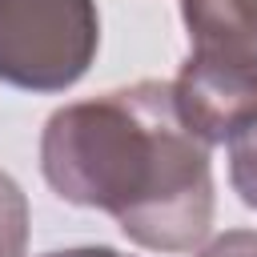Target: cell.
Listing matches in <instances>:
<instances>
[{
	"label": "cell",
	"instance_id": "6da1fadb",
	"mask_svg": "<svg viewBox=\"0 0 257 257\" xmlns=\"http://www.w3.org/2000/svg\"><path fill=\"white\" fill-rule=\"evenodd\" d=\"M40 173L60 201L108 213L141 249L189 253L209 237V145L185 128L165 80L56 108L40 133Z\"/></svg>",
	"mask_w": 257,
	"mask_h": 257
},
{
	"label": "cell",
	"instance_id": "7a4b0ae2",
	"mask_svg": "<svg viewBox=\"0 0 257 257\" xmlns=\"http://www.w3.org/2000/svg\"><path fill=\"white\" fill-rule=\"evenodd\" d=\"M100 48L96 0H0V84L20 92L72 88Z\"/></svg>",
	"mask_w": 257,
	"mask_h": 257
},
{
	"label": "cell",
	"instance_id": "3957f363",
	"mask_svg": "<svg viewBox=\"0 0 257 257\" xmlns=\"http://www.w3.org/2000/svg\"><path fill=\"white\" fill-rule=\"evenodd\" d=\"M173 100L193 137L209 149L229 145L233 133L257 112V64L189 48V60L173 80Z\"/></svg>",
	"mask_w": 257,
	"mask_h": 257
},
{
	"label": "cell",
	"instance_id": "277c9868",
	"mask_svg": "<svg viewBox=\"0 0 257 257\" xmlns=\"http://www.w3.org/2000/svg\"><path fill=\"white\" fill-rule=\"evenodd\" d=\"M189 44L257 64V0H181Z\"/></svg>",
	"mask_w": 257,
	"mask_h": 257
},
{
	"label": "cell",
	"instance_id": "5b68a950",
	"mask_svg": "<svg viewBox=\"0 0 257 257\" xmlns=\"http://www.w3.org/2000/svg\"><path fill=\"white\" fill-rule=\"evenodd\" d=\"M28 197L0 169V257H24L28 249Z\"/></svg>",
	"mask_w": 257,
	"mask_h": 257
},
{
	"label": "cell",
	"instance_id": "8992f818",
	"mask_svg": "<svg viewBox=\"0 0 257 257\" xmlns=\"http://www.w3.org/2000/svg\"><path fill=\"white\" fill-rule=\"evenodd\" d=\"M229 181H233L237 197L249 209H257V112L229 141Z\"/></svg>",
	"mask_w": 257,
	"mask_h": 257
},
{
	"label": "cell",
	"instance_id": "52a82bcc",
	"mask_svg": "<svg viewBox=\"0 0 257 257\" xmlns=\"http://www.w3.org/2000/svg\"><path fill=\"white\" fill-rule=\"evenodd\" d=\"M197 257H257V229H229L197 249Z\"/></svg>",
	"mask_w": 257,
	"mask_h": 257
},
{
	"label": "cell",
	"instance_id": "ba28073f",
	"mask_svg": "<svg viewBox=\"0 0 257 257\" xmlns=\"http://www.w3.org/2000/svg\"><path fill=\"white\" fill-rule=\"evenodd\" d=\"M44 257H124V253L112 249V245H76V249H56V253H44Z\"/></svg>",
	"mask_w": 257,
	"mask_h": 257
}]
</instances>
